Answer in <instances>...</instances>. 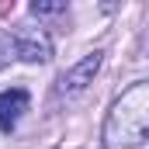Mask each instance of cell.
I'll return each instance as SVG.
<instances>
[{
  "mask_svg": "<svg viewBox=\"0 0 149 149\" xmlns=\"http://www.w3.org/2000/svg\"><path fill=\"white\" fill-rule=\"evenodd\" d=\"M101 63H104V52H87L80 63H73L66 73L59 76V87H56V90H59L63 97H76V94H83V90L94 83Z\"/></svg>",
  "mask_w": 149,
  "mask_h": 149,
  "instance_id": "cell-2",
  "label": "cell"
},
{
  "mask_svg": "<svg viewBox=\"0 0 149 149\" xmlns=\"http://www.w3.org/2000/svg\"><path fill=\"white\" fill-rule=\"evenodd\" d=\"M10 45H14V59H21V63H49L52 59V42H49V35L42 28L14 31Z\"/></svg>",
  "mask_w": 149,
  "mask_h": 149,
  "instance_id": "cell-3",
  "label": "cell"
},
{
  "mask_svg": "<svg viewBox=\"0 0 149 149\" xmlns=\"http://www.w3.org/2000/svg\"><path fill=\"white\" fill-rule=\"evenodd\" d=\"M66 3H49V0H35L31 3V14H63Z\"/></svg>",
  "mask_w": 149,
  "mask_h": 149,
  "instance_id": "cell-6",
  "label": "cell"
},
{
  "mask_svg": "<svg viewBox=\"0 0 149 149\" xmlns=\"http://www.w3.org/2000/svg\"><path fill=\"white\" fill-rule=\"evenodd\" d=\"M21 111H28V90H21V87L3 90V94H0V128L10 132V128L17 125Z\"/></svg>",
  "mask_w": 149,
  "mask_h": 149,
  "instance_id": "cell-4",
  "label": "cell"
},
{
  "mask_svg": "<svg viewBox=\"0 0 149 149\" xmlns=\"http://www.w3.org/2000/svg\"><path fill=\"white\" fill-rule=\"evenodd\" d=\"M149 132V83H132L108 111L104 149H139Z\"/></svg>",
  "mask_w": 149,
  "mask_h": 149,
  "instance_id": "cell-1",
  "label": "cell"
},
{
  "mask_svg": "<svg viewBox=\"0 0 149 149\" xmlns=\"http://www.w3.org/2000/svg\"><path fill=\"white\" fill-rule=\"evenodd\" d=\"M10 59H14V45H10V35H3V31H0V70H7V66H10Z\"/></svg>",
  "mask_w": 149,
  "mask_h": 149,
  "instance_id": "cell-5",
  "label": "cell"
}]
</instances>
